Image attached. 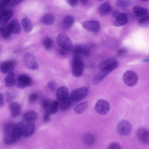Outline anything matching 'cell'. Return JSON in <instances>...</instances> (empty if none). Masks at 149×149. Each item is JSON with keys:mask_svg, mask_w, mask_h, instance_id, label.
Here are the masks:
<instances>
[{"mask_svg": "<svg viewBox=\"0 0 149 149\" xmlns=\"http://www.w3.org/2000/svg\"><path fill=\"white\" fill-rule=\"evenodd\" d=\"M131 3L130 0H117L116 1V5L121 7L129 6L131 5Z\"/></svg>", "mask_w": 149, "mask_h": 149, "instance_id": "cell-34", "label": "cell"}, {"mask_svg": "<svg viewBox=\"0 0 149 149\" xmlns=\"http://www.w3.org/2000/svg\"><path fill=\"white\" fill-rule=\"evenodd\" d=\"M133 11L135 15L139 18L148 14V10L147 9L138 5L134 7Z\"/></svg>", "mask_w": 149, "mask_h": 149, "instance_id": "cell-23", "label": "cell"}, {"mask_svg": "<svg viewBox=\"0 0 149 149\" xmlns=\"http://www.w3.org/2000/svg\"><path fill=\"white\" fill-rule=\"evenodd\" d=\"M61 110L62 111H64L68 110L70 107L72 100L69 97L66 99L61 101Z\"/></svg>", "mask_w": 149, "mask_h": 149, "instance_id": "cell-32", "label": "cell"}, {"mask_svg": "<svg viewBox=\"0 0 149 149\" xmlns=\"http://www.w3.org/2000/svg\"><path fill=\"white\" fill-rule=\"evenodd\" d=\"M117 129L118 133L121 135L126 136L131 133L132 126L128 121L123 120L120 121L117 124Z\"/></svg>", "mask_w": 149, "mask_h": 149, "instance_id": "cell-5", "label": "cell"}, {"mask_svg": "<svg viewBox=\"0 0 149 149\" xmlns=\"http://www.w3.org/2000/svg\"><path fill=\"white\" fill-rule=\"evenodd\" d=\"M88 0H81V2L83 3H85Z\"/></svg>", "mask_w": 149, "mask_h": 149, "instance_id": "cell-52", "label": "cell"}, {"mask_svg": "<svg viewBox=\"0 0 149 149\" xmlns=\"http://www.w3.org/2000/svg\"><path fill=\"white\" fill-rule=\"evenodd\" d=\"M140 0L142 1H146V2L148 1H149V0Z\"/></svg>", "mask_w": 149, "mask_h": 149, "instance_id": "cell-54", "label": "cell"}, {"mask_svg": "<svg viewBox=\"0 0 149 149\" xmlns=\"http://www.w3.org/2000/svg\"><path fill=\"white\" fill-rule=\"evenodd\" d=\"M71 73L75 77H80L82 74L84 64L79 55H75L72 58L71 61Z\"/></svg>", "mask_w": 149, "mask_h": 149, "instance_id": "cell-2", "label": "cell"}, {"mask_svg": "<svg viewBox=\"0 0 149 149\" xmlns=\"http://www.w3.org/2000/svg\"><path fill=\"white\" fill-rule=\"evenodd\" d=\"M75 21V18L72 15H65L63 20V25L65 28L71 27Z\"/></svg>", "mask_w": 149, "mask_h": 149, "instance_id": "cell-21", "label": "cell"}, {"mask_svg": "<svg viewBox=\"0 0 149 149\" xmlns=\"http://www.w3.org/2000/svg\"><path fill=\"white\" fill-rule=\"evenodd\" d=\"M11 33L7 26L6 27L2 26H0V34L3 38H8L10 36Z\"/></svg>", "mask_w": 149, "mask_h": 149, "instance_id": "cell-36", "label": "cell"}, {"mask_svg": "<svg viewBox=\"0 0 149 149\" xmlns=\"http://www.w3.org/2000/svg\"><path fill=\"white\" fill-rule=\"evenodd\" d=\"M73 48V52L76 55L87 56L90 54V49L88 46L86 45L78 44Z\"/></svg>", "mask_w": 149, "mask_h": 149, "instance_id": "cell-12", "label": "cell"}, {"mask_svg": "<svg viewBox=\"0 0 149 149\" xmlns=\"http://www.w3.org/2000/svg\"><path fill=\"white\" fill-rule=\"evenodd\" d=\"M121 146L118 143L113 142L111 143L108 147V149H121Z\"/></svg>", "mask_w": 149, "mask_h": 149, "instance_id": "cell-41", "label": "cell"}, {"mask_svg": "<svg viewBox=\"0 0 149 149\" xmlns=\"http://www.w3.org/2000/svg\"><path fill=\"white\" fill-rule=\"evenodd\" d=\"M47 86L50 89L54 91L56 86V82L54 81H51L48 83Z\"/></svg>", "mask_w": 149, "mask_h": 149, "instance_id": "cell-42", "label": "cell"}, {"mask_svg": "<svg viewBox=\"0 0 149 149\" xmlns=\"http://www.w3.org/2000/svg\"><path fill=\"white\" fill-rule=\"evenodd\" d=\"M98 0L99 1H102L103 0Z\"/></svg>", "mask_w": 149, "mask_h": 149, "instance_id": "cell-55", "label": "cell"}, {"mask_svg": "<svg viewBox=\"0 0 149 149\" xmlns=\"http://www.w3.org/2000/svg\"><path fill=\"white\" fill-rule=\"evenodd\" d=\"M43 44L44 47L47 49H49L52 45V40L49 37L45 38L43 42Z\"/></svg>", "mask_w": 149, "mask_h": 149, "instance_id": "cell-39", "label": "cell"}, {"mask_svg": "<svg viewBox=\"0 0 149 149\" xmlns=\"http://www.w3.org/2000/svg\"><path fill=\"white\" fill-rule=\"evenodd\" d=\"M5 10L4 9L0 10V18Z\"/></svg>", "mask_w": 149, "mask_h": 149, "instance_id": "cell-51", "label": "cell"}, {"mask_svg": "<svg viewBox=\"0 0 149 149\" xmlns=\"http://www.w3.org/2000/svg\"><path fill=\"white\" fill-rule=\"evenodd\" d=\"M4 103V98L3 94L0 93V106H2Z\"/></svg>", "mask_w": 149, "mask_h": 149, "instance_id": "cell-50", "label": "cell"}, {"mask_svg": "<svg viewBox=\"0 0 149 149\" xmlns=\"http://www.w3.org/2000/svg\"><path fill=\"white\" fill-rule=\"evenodd\" d=\"M15 64L14 61H8L3 63L0 66V71L2 73L8 74L13 72Z\"/></svg>", "mask_w": 149, "mask_h": 149, "instance_id": "cell-13", "label": "cell"}, {"mask_svg": "<svg viewBox=\"0 0 149 149\" xmlns=\"http://www.w3.org/2000/svg\"><path fill=\"white\" fill-rule=\"evenodd\" d=\"M123 79L124 82L126 85L131 87L135 86L137 84L138 77L135 72L129 70L124 73Z\"/></svg>", "mask_w": 149, "mask_h": 149, "instance_id": "cell-6", "label": "cell"}, {"mask_svg": "<svg viewBox=\"0 0 149 149\" xmlns=\"http://www.w3.org/2000/svg\"><path fill=\"white\" fill-rule=\"evenodd\" d=\"M88 103L87 102H82L75 107L74 109V112L77 114L83 113L87 108Z\"/></svg>", "mask_w": 149, "mask_h": 149, "instance_id": "cell-29", "label": "cell"}, {"mask_svg": "<svg viewBox=\"0 0 149 149\" xmlns=\"http://www.w3.org/2000/svg\"><path fill=\"white\" fill-rule=\"evenodd\" d=\"M112 8L108 2H105L101 4L99 7L98 11L100 15L103 17L111 12Z\"/></svg>", "mask_w": 149, "mask_h": 149, "instance_id": "cell-19", "label": "cell"}, {"mask_svg": "<svg viewBox=\"0 0 149 149\" xmlns=\"http://www.w3.org/2000/svg\"><path fill=\"white\" fill-rule=\"evenodd\" d=\"M15 79L13 72L7 74L4 78L6 86L8 87L13 86L15 84Z\"/></svg>", "mask_w": 149, "mask_h": 149, "instance_id": "cell-25", "label": "cell"}, {"mask_svg": "<svg viewBox=\"0 0 149 149\" xmlns=\"http://www.w3.org/2000/svg\"><path fill=\"white\" fill-rule=\"evenodd\" d=\"M56 96L58 99L61 101L69 97L68 89L65 86L59 88L56 92Z\"/></svg>", "mask_w": 149, "mask_h": 149, "instance_id": "cell-20", "label": "cell"}, {"mask_svg": "<svg viewBox=\"0 0 149 149\" xmlns=\"http://www.w3.org/2000/svg\"><path fill=\"white\" fill-rule=\"evenodd\" d=\"M21 107L20 104L17 102H13L10 104V108L13 117L16 118L19 115L20 112Z\"/></svg>", "mask_w": 149, "mask_h": 149, "instance_id": "cell-22", "label": "cell"}, {"mask_svg": "<svg viewBox=\"0 0 149 149\" xmlns=\"http://www.w3.org/2000/svg\"><path fill=\"white\" fill-rule=\"evenodd\" d=\"M50 114L48 111H46L44 115L43 119L45 122L48 121L50 118Z\"/></svg>", "mask_w": 149, "mask_h": 149, "instance_id": "cell-46", "label": "cell"}, {"mask_svg": "<svg viewBox=\"0 0 149 149\" xmlns=\"http://www.w3.org/2000/svg\"><path fill=\"white\" fill-rule=\"evenodd\" d=\"M67 1L69 5L72 7H75L78 5V0H67Z\"/></svg>", "mask_w": 149, "mask_h": 149, "instance_id": "cell-44", "label": "cell"}, {"mask_svg": "<svg viewBox=\"0 0 149 149\" xmlns=\"http://www.w3.org/2000/svg\"><path fill=\"white\" fill-rule=\"evenodd\" d=\"M95 109L97 113L100 114L105 115L107 114L110 109V105L106 100L101 99L96 102Z\"/></svg>", "mask_w": 149, "mask_h": 149, "instance_id": "cell-9", "label": "cell"}, {"mask_svg": "<svg viewBox=\"0 0 149 149\" xmlns=\"http://www.w3.org/2000/svg\"><path fill=\"white\" fill-rule=\"evenodd\" d=\"M23 60L24 64L29 68L36 70L38 68V64L37 60L32 54L25 53L23 56Z\"/></svg>", "mask_w": 149, "mask_h": 149, "instance_id": "cell-8", "label": "cell"}, {"mask_svg": "<svg viewBox=\"0 0 149 149\" xmlns=\"http://www.w3.org/2000/svg\"><path fill=\"white\" fill-rule=\"evenodd\" d=\"M136 135L138 140L142 143L147 144L149 141V132L146 128L140 127L136 131Z\"/></svg>", "mask_w": 149, "mask_h": 149, "instance_id": "cell-10", "label": "cell"}, {"mask_svg": "<svg viewBox=\"0 0 149 149\" xmlns=\"http://www.w3.org/2000/svg\"><path fill=\"white\" fill-rule=\"evenodd\" d=\"M17 140L14 138L12 134L5 135L4 141L7 144H12L15 141Z\"/></svg>", "mask_w": 149, "mask_h": 149, "instance_id": "cell-37", "label": "cell"}, {"mask_svg": "<svg viewBox=\"0 0 149 149\" xmlns=\"http://www.w3.org/2000/svg\"><path fill=\"white\" fill-rule=\"evenodd\" d=\"M149 16L148 14L139 18L138 21L139 24L142 26H147L149 23Z\"/></svg>", "mask_w": 149, "mask_h": 149, "instance_id": "cell-33", "label": "cell"}, {"mask_svg": "<svg viewBox=\"0 0 149 149\" xmlns=\"http://www.w3.org/2000/svg\"><path fill=\"white\" fill-rule=\"evenodd\" d=\"M35 130V125L33 122L25 123L23 130L22 136L25 137L32 135Z\"/></svg>", "mask_w": 149, "mask_h": 149, "instance_id": "cell-15", "label": "cell"}, {"mask_svg": "<svg viewBox=\"0 0 149 149\" xmlns=\"http://www.w3.org/2000/svg\"><path fill=\"white\" fill-rule=\"evenodd\" d=\"M128 21L126 14L124 13H120L119 15L113 21V24L114 26L121 27L126 24Z\"/></svg>", "mask_w": 149, "mask_h": 149, "instance_id": "cell-17", "label": "cell"}, {"mask_svg": "<svg viewBox=\"0 0 149 149\" xmlns=\"http://www.w3.org/2000/svg\"><path fill=\"white\" fill-rule=\"evenodd\" d=\"M148 60H149L148 58V59H144V60H143V62H147V61H148Z\"/></svg>", "mask_w": 149, "mask_h": 149, "instance_id": "cell-53", "label": "cell"}, {"mask_svg": "<svg viewBox=\"0 0 149 149\" xmlns=\"http://www.w3.org/2000/svg\"><path fill=\"white\" fill-rule=\"evenodd\" d=\"M88 93L87 87H82L73 90L70 94V98L72 101L79 102L84 99L87 96Z\"/></svg>", "mask_w": 149, "mask_h": 149, "instance_id": "cell-4", "label": "cell"}, {"mask_svg": "<svg viewBox=\"0 0 149 149\" xmlns=\"http://www.w3.org/2000/svg\"><path fill=\"white\" fill-rule=\"evenodd\" d=\"M118 65L117 61L100 69V71L93 77L92 80L93 84L95 85L98 84L106 76L116 68Z\"/></svg>", "mask_w": 149, "mask_h": 149, "instance_id": "cell-1", "label": "cell"}, {"mask_svg": "<svg viewBox=\"0 0 149 149\" xmlns=\"http://www.w3.org/2000/svg\"><path fill=\"white\" fill-rule=\"evenodd\" d=\"M120 13L117 10L115 9L113 10L112 13V16L115 19L117 18L120 15Z\"/></svg>", "mask_w": 149, "mask_h": 149, "instance_id": "cell-48", "label": "cell"}, {"mask_svg": "<svg viewBox=\"0 0 149 149\" xmlns=\"http://www.w3.org/2000/svg\"><path fill=\"white\" fill-rule=\"evenodd\" d=\"M21 23L24 31L29 33L32 29V25L31 21L28 17L23 18L21 20Z\"/></svg>", "mask_w": 149, "mask_h": 149, "instance_id": "cell-26", "label": "cell"}, {"mask_svg": "<svg viewBox=\"0 0 149 149\" xmlns=\"http://www.w3.org/2000/svg\"><path fill=\"white\" fill-rule=\"evenodd\" d=\"M59 107V102L56 100H54L51 103L48 111L50 114H55L58 111Z\"/></svg>", "mask_w": 149, "mask_h": 149, "instance_id": "cell-31", "label": "cell"}, {"mask_svg": "<svg viewBox=\"0 0 149 149\" xmlns=\"http://www.w3.org/2000/svg\"><path fill=\"white\" fill-rule=\"evenodd\" d=\"M51 102L47 99H43L41 102V106L46 111H48Z\"/></svg>", "mask_w": 149, "mask_h": 149, "instance_id": "cell-38", "label": "cell"}, {"mask_svg": "<svg viewBox=\"0 0 149 149\" xmlns=\"http://www.w3.org/2000/svg\"><path fill=\"white\" fill-rule=\"evenodd\" d=\"M15 125V124L11 122L5 123L3 128V132L5 135L12 134Z\"/></svg>", "mask_w": 149, "mask_h": 149, "instance_id": "cell-30", "label": "cell"}, {"mask_svg": "<svg viewBox=\"0 0 149 149\" xmlns=\"http://www.w3.org/2000/svg\"><path fill=\"white\" fill-rule=\"evenodd\" d=\"M13 13L11 10H5L0 18V25H4L11 17Z\"/></svg>", "mask_w": 149, "mask_h": 149, "instance_id": "cell-24", "label": "cell"}, {"mask_svg": "<svg viewBox=\"0 0 149 149\" xmlns=\"http://www.w3.org/2000/svg\"><path fill=\"white\" fill-rule=\"evenodd\" d=\"M11 33L19 35L21 32V28L18 21L14 19L6 26Z\"/></svg>", "mask_w": 149, "mask_h": 149, "instance_id": "cell-14", "label": "cell"}, {"mask_svg": "<svg viewBox=\"0 0 149 149\" xmlns=\"http://www.w3.org/2000/svg\"><path fill=\"white\" fill-rule=\"evenodd\" d=\"M32 82V79L29 75L26 74H22L16 78L15 85L19 88L23 89L30 86Z\"/></svg>", "mask_w": 149, "mask_h": 149, "instance_id": "cell-7", "label": "cell"}, {"mask_svg": "<svg viewBox=\"0 0 149 149\" xmlns=\"http://www.w3.org/2000/svg\"><path fill=\"white\" fill-rule=\"evenodd\" d=\"M83 140L84 143L88 146H91L94 144L95 142V138L92 134L87 133L84 136Z\"/></svg>", "mask_w": 149, "mask_h": 149, "instance_id": "cell-28", "label": "cell"}, {"mask_svg": "<svg viewBox=\"0 0 149 149\" xmlns=\"http://www.w3.org/2000/svg\"><path fill=\"white\" fill-rule=\"evenodd\" d=\"M117 61V60L114 58H109L106 59L101 62L99 65V68L100 70L103 68L107 66L113 62Z\"/></svg>", "mask_w": 149, "mask_h": 149, "instance_id": "cell-35", "label": "cell"}, {"mask_svg": "<svg viewBox=\"0 0 149 149\" xmlns=\"http://www.w3.org/2000/svg\"><path fill=\"white\" fill-rule=\"evenodd\" d=\"M38 117L36 112L33 110H30L26 112L23 115L22 120L24 123L32 122L35 120Z\"/></svg>", "mask_w": 149, "mask_h": 149, "instance_id": "cell-18", "label": "cell"}, {"mask_svg": "<svg viewBox=\"0 0 149 149\" xmlns=\"http://www.w3.org/2000/svg\"><path fill=\"white\" fill-rule=\"evenodd\" d=\"M56 41L57 43L61 48L68 52L72 49V43L69 37L66 33H62L59 34L57 37Z\"/></svg>", "mask_w": 149, "mask_h": 149, "instance_id": "cell-3", "label": "cell"}, {"mask_svg": "<svg viewBox=\"0 0 149 149\" xmlns=\"http://www.w3.org/2000/svg\"><path fill=\"white\" fill-rule=\"evenodd\" d=\"M55 18L54 15L50 13L44 15L41 18V21L43 24L47 25L52 24L54 22Z\"/></svg>", "mask_w": 149, "mask_h": 149, "instance_id": "cell-27", "label": "cell"}, {"mask_svg": "<svg viewBox=\"0 0 149 149\" xmlns=\"http://www.w3.org/2000/svg\"><path fill=\"white\" fill-rule=\"evenodd\" d=\"M82 26L86 30L91 32H95L99 31L100 29V23L95 20H88L83 22Z\"/></svg>", "mask_w": 149, "mask_h": 149, "instance_id": "cell-11", "label": "cell"}, {"mask_svg": "<svg viewBox=\"0 0 149 149\" xmlns=\"http://www.w3.org/2000/svg\"><path fill=\"white\" fill-rule=\"evenodd\" d=\"M127 52V50L124 48H121L117 51V54L120 56H123L126 54Z\"/></svg>", "mask_w": 149, "mask_h": 149, "instance_id": "cell-45", "label": "cell"}, {"mask_svg": "<svg viewBox=\"0 0 149 149\" xmlns=\"http://www.w3.org/2000/svg\"><path fill=\"white\" fill-rule=\"evenodd\" d=\"M68 52L65 49L61 48L59 50V52L60 54L63 56L66 55L67 53V52Z\"/></svg>", "mask_w": 149, "mask_h": 149, "instance_id": "cell-49", "label": "cell"}, {"mask_svg": "<svg viewBox=\"0 0 149 149\" xmlns=\"http://www.w3.org/2000/svg\"><path fill=\"white\" fill-rule=\"evenodd\" d=\"M38 97V95L36 93H32L29 95L28 97L29 101L30 102H33L37 100Z\"/></svg>", "mask_w": 149, "mask_h": 149, "instance_id": "cell-40", "label": "cell"}, {"mask_svg": "<svg viewBox=\"0 0 149 149\" xmlns=\"http://www.w3.org/2000/svg\"><path fill=\"white\" fill-rule=\"evenodd\" d=\"M22 0H12L10 3V6L14 7L20 3Z\"/></svg>", "mask_w": 149, "mask_h": 149, "instance_id": "cell-47", "label": "cell"}, {"mask_svg": "<svg viewBox=\"0 0 149 149\" xmlns=\"http://www.w3.org/2000/svg\"><path fill=\"white\" fill-rule=\"evenodd\" d=\"M12 0H1L0 1V10L4 9L5 7Z\"/></svg>", "mask_w": 149, "mask_h": 149, "instance_id": "cell-43", "label": "cell"}, {"mask_svg": "<svg viewBox=\"0 0 149 149\" xmlns=\"http://www.w3.org/2000/svg\"><path fill=\"white\" fill-rule=\"evenodd\" d=\"M24 125L23 122H19L16 125L12 135L17 140L20 138L22 136Z\"/></svg>", "mask_w": 149, "mask_h": 149, "instance_id": "cell-16", "label": "cell"}]
</instances>
